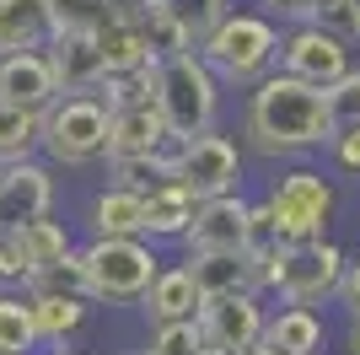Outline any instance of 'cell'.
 I'll return each mask as SVG.
<instances>
[{
  "label": "cell",
  "instance_id": "1",
  "mask_svg": "<svg viewBox=\"0 0 360 355\" xmlns=\"http://www.w3.org/2000/svg\"><path fill=\"white\" fill-rule=\"evenodd\" d=\"M333 135L323 87H307L285 70H269L264 81H253L248 97V140L264 156H290V151H312Z\"/></svg>",
  "mask_w": 360,
  "mask_h": 355
},
{
  "label": "cell",
  "instance_id": "2",
  "mask_svg": "<svg viewBox=\"0 0 360 355\" xmlns=\"http://www.w3.org/2000/svg\"><path fill=\"white\" fill-rule=\"evenodd\" d=\"M150 103H156V113H162L172 140H188V135L215 130L221 81L210 75V65L194 49H183V54L156 59V92H150Z\"/></svg>",
  "mask_w": 360,
  "mask_h": 355
},
{
  "label": "cell",
  "instance_id": "3",
  "mask_svg": "<svg viewBox=\"0 0 360 355\" xmlns=\"http://www.w3.org/2000/svg\"><path fill=\"white\" fill-rule=\"evenodd\" d=\"M205 65H210L215 81H237V87H253L274 70L280 59V32H274L269 16L253 11H226L221 22L210 27V38L194 49Z\"/></svg>",
  "mask_w": 360,
  "mask_h": 355
},
{
  "label": "cell",
  "instance_id": "4",
  "mask_svg": "<svg viewBox=\"0 0 360 355\" xmlns=\"http://www.w3.org/2000/svg\"><path fill=\"white\" fill-rule=\"evenodd\" d=\"M38 146L65 167H86L103 156L108 146V108L97 92H65L44 108V124H38Z\"/></svg>",
  "mask_w": 360,
  "mask_h": 355
},
{
  "label": "cell",
  "instance_id": "5",
  "mask_svg": "<svg viewBox=\"0 0 360 355\" xmlns=\"http://www.w3.org/2000/svg\"><path fill=\"white\" fill-rule=\"evenodd\" d=\"M162 259L140 242V237H97L81 253V275H86L91 301H140L146 285L156 280Z\"/></svg>",
  "mask_w": 360,
  "mask_h": 355
},
{
  "label": "cell",
  "instance_id": "6",
  "mask_svg": "<svg viewBox=\"0 0 360 355\" xmlns=\"http://www.w3.org/2000/svg\"><path fill=\"white\" fill-rule=\"evenodd\" d=\"M274 216V232H280V242H312V237L328 232V216H333V189L323 173H307V167H296V173L274 178L269 189V205H264Z\"/></svg>",
  "mask_w": 360,
  "mask_h": 355
},
{
  "label": "cell",
  "instance_id": "7",
  "mask_svg": "<svg viewBox=\"0 0 360 355\" xmlns=\"http://www.w3.org/2000/svg\"><path fill=\"white\" fill-rule=\"evenodd\" d=\"M339 275H345V253L333 248L328 237H312V242H290L274 264V291L285 307H312L323 296L339 291Z\"/></svg>",
  "mask_w": 360,
  "mask_h": 355
},
{
  "label": "cell",
  "instance_id": "8",
  "mask_svg": "<svg viewBox=\"0 0 360 355\" xmlns=\"http://www.w3.org/2000/svg\"><path fill=\"white\" fill-rule=\"evenodd\" d=\"M167 173H172V183H183V189L194 194V199H215V194H237L242 156H237V146H231L226 135L205 130V135L178 140V151H172Z\"/></svg>",
  "mask_w": 360,
  "mask_h": 355
},
{
  "label": "cell",
  "instance_id": "9",
  "mask_svg": "<svg viewBox=\"0 0 360 355\" xmlns=\"http://www.w3.org/2000/svg\"><path fill=\"white\" fill-rule=\"evenodd\" d=\"M264 318H269V312L258 307L253 291L210 296V301H199V312H194L199 334H205V350H215V355H248L264 340Z\"/></svg>",
  "mask_w": 360,
  "mask_h": 355
},
{
  "label": "cell",
  "instance_id": "10",
  "mask_svg": "<svg viewBox=\"0 0 360 355\" xmlns=\"http://www.w3.org/2000/svg\"><path fill=\"white\" fill-rule=\"evenodd\" d=\"M274 65H285V75H296L307 87H333V81L349 70V44L333 38V32H323V27H312V22H301L285 44H280V59H274Z\"/></svg>",
  "mask_w": 360,
  "mask_h": 355
},
{
  "label": "cell",
  "instance_id": "11",
  "mask_svg": "<svg viewBox=\"0 0 360 355\" xmlns=\"http://www.w3.org/2000/svg\"><path fill=\"white\" fill-rule=\"evenodd\" d=\"M178 140L167 135L156 103H135V108H113L108 113V162H146V156H172Z\"/></svg>",
  "mask_w": 360,
  "mask_h": 355
},
{
  "label": "cell",
  "instance_id": "12",
  "mask_svg": "<svg viewBox=\"0 0 360 355\" xmlns=\"http://www.w3.org/2000/svg\"><path fill=\"white\" fill-rule=\"evenodd\" d=\"M54 205V178L38 162H6L0 167V232H16V226L49 216Z\"/></svg>",
  "mask_w": 360,
  "mask_h": 355
},
{
  "label": "cell",
  "instance_id": "13",
  "mask_svg": "<svg viewBox=\"0 0 360 355\" xmlns=\"http://www.w3.org/2000/svg\"><path fill=\"white\" fill-rule=\"evenodd\" d=\"M183 242H188V253H237L248 242V199H237V194L199 199Z\"/></svg>",
  "mask_w": 360,
  "mask_h": 355
},
{
  "label": "cell",
  "instance_id": "14",
  "mask_svg": "<svg viewBox=\"0 0 360 355\" xmlns=\"http://www.w3.org/2000/svg\"><path fill=\"white\" fill-rule=\"evenodd\" d=\"M54 97H60V87H54V70H49L44 49L0 54V103L27 108V113H44Z\"/></svg>",
  "mask_w": 360,
  "mask_h": 355
},
{
  "label": "cell",
  "instance_id": "15",
  "mask_svg": "<svg viewBox=\"0 0 360 355\" xmlns=\"http://www.w3.org/2000/svg\"><path fill=\"white\" fill-rule=\"evenodd\" d=\"M49 70H54V87L65 92H97L108 81L103 70V54H97V38H86V32H54L44 49Z\"/></svg>",
  "mask_w": 360,
  "mask_h": 355
},
{
  "label": "cell",
  "instance_id": "16",
  "mask_svg": "<svg viewBox=\"0 0 360 355\" xmlns=\"http://www.w3.org/2000/svg\"><path fill=\"white\" fill-rule=\"evenodd\" d=\"M97 38V54H103V70L108 75H129V70H146V65H156L146 49V32H140V11H113L103 22V27L91 32Z\"/></svg>",
  "mask_w": 360,
  "mask_h": 355
},
{
  "label": "cell",
  "instance_id": "17",
  "mask_svg": "<svg viewBox=\"0 0 360 355\" xmlns=\"http://www.w3.org/2000/svg\"><path fill=\"white\" fill-rule=\"evenodd\" d=\"M194 194L183 189V183H172V173L162 178V183H150L146 194H140V232L150 237H183L188 232V221H194Z\"/></svg>",
  "mask_w": 360,
  "mask_h": 355
},
{
  "label": "cell",
  "instance_id": "18",
  "mask_svg": "<svg viewBox=\"0 0 360 355\" xmlns=\"http://www.w3.org/2000/svg\"><path fill=\"white\" fill-rule=\"evenodd\" d=\"M188 280H194L199 301H210V296H237V291H253V264H248V253H188ZM258 296V291H253Z\"/></svg>",
  "mask_w": 360,
  "mask_h": 355
},
{
  "label": "cell",
  "instance_id": "19",
  "mask_svg": "<svg viewBox=\"0 0 360 355\" xmlns=\"http://www.w3.org/2000/svg\"><path fill=\"white\" fill-rule=\"evenodd\" d=\"M54 38L49 27V0H0V54L44 49Z\"/></svg>",
  "mask_w": 360,
  "mask_h": 355
},
{
  "label": "cell",
  "instance_id": "20",
  "mask_svg": "<svg viewBox=\"0 0 360 355\" xmlns=\"http://www.w3.org/2000/svg\"><path fill=\"white\" fill-rule=\"evenodd\" d=\"M146 312H150V323H188L199 312V291L194 280H188V269H156V280L146 285Z\"/></svg>",
  "mask_w": 360,
  "mask_h": 355
},
{
  "label": "cell",
  "instance_id": "21",
  "mask_svg": "<svg viewBox=\"0 0 360 355\" xmlns=\"http://www.w3.org/2000/svg\"><path fill=\"white\" fill-rule=\"evenodd\" d=\"M264 344H274L280 355H317L323 350V318L312 307H280L274 318H264Z\"/></svg>",
  "mask_w": 360,
  "mask_h": 355
},
{
  "label": "cell",
  "instance_id": "22",
  "mask_svg": "<svg viewBox=\"0 0 360 355\" xmlns=\"http://www.w3.org/2000/svg\"><path fill=\"white\" fill-rule=\"evenodd\" d=\"M11 242H16V253H22L27 280H32V275H44L49 264H60L65 253H70V232H65L60 221H49V216H38V221H27V226H16Z\"/></svg>",
  "mask_w": 360,
  "mask_h": 355
},
{
  "label": "cell",
  "instance_id": "23",
  "mask_svg": "<svg viewBox=\"0 0 360 355\" xmlns=\"http://www.w3.org/2000/svg\"><path fill=\"white\" fill-rule=\"evenodd\" d=\"M146 6L162 16L188 49H199L205 38H210V27L226 16V0H146Z\"/></svg>",
  "mask_w": 360,
  "mask_h": 355
},
{
  "label": "cell",
  "instance_id": "24",
  "mask_svg": "<svg viewBox=\"0 0 360 355\" xmlns=\"http://www.w3.org/2000/svg\"><path fill=\"white\" fill-rule=\"evenodd\" d=\"M27 312H32V328L38 340H70L75 328L86 323V296H60V291H32L27 296Z\"/></svg>",
  "mask_w": 360,
  "mask_h": 355
},
{
  "label": "cell",
  "instance_id": "25",
  "mask_svg": "<svg viewBox=\"0 0 360 355\" xmlns=\"http://www.w3.org/2000/svg\"><path fill=\"white\" fill-rule=\"evenodd\" d=\"M91 232L97 237H146L140 232V189H103L91 199Z\"/></svg>",
  "mask_w": 360,
  "mask_h": 355
},
{
  "label": "cell",
  "instance_id": "26",
  "mask_svg": "<svg viewBox=\"0 0 360 355\" xmlns=\"http://www.w3.org/2000/svg\"><path fill=\"white\" fill-rule=\"evenodd\" d=\"M38 124H44V113L0 103V167L6 162H32V151H38Z\"/></svg>",
  "mask_w": 360,
  "mask_h": 355
},
{
  "label": "cell",
  "instance_id": "27",
  "mask_svg": "<svg viewBox=\"0 0 360 355\" xmlns=\"http://www.w3.org/2000/svg\"><path fill=\"white\" fill-rule=\"evenodd\" d=\"M119 11V0H49V27L54 32H97L108 16Z\"/></svg>",
  "mask_w": 360,
  "mask_h": 355
},
{
  "label": "cell",
  "instance_id": "28",
  "mask_svg": "<svg viewBox=\"0 0 360 355\" xmlns=\"http://www.w3.org/2000/svg\"><path fill=\"white\" fill-rule=\"evenodd\" d=\"M38 344V328H32V312L22 296H0V355H27Z\"/></svg>",
  "mask_w": 360,
  "mask_h": 355
},
{
  "label": "cell",
  "instance_id": "29",
  "mask_svg": "<svg viewBox=\"0 0 360 355\" xmlns=\"http://www.w3.org/2000/svg\"><path fill=\"white\" fill-rule=\"evenodd\" d=\"M323 103H328V124H333V130L360 124V70H355V65H349L333 87H323Z\"/></svg>",
  "mask_w": 360,
  "mask_h": 355
},
{
  "label": "cell",
  "instance_id": "30",
  "mask_svg": "<svg viewBox=\"0 0 360 355\" xmlns=\"http://www.w3.org/2000/svg\"><path fill=\"white\" fill-rule=\"evenodd\" d=\"M32 291H60V296H86V275H81V253H65V259H60V264H49L44 269V275H32ZM86 301H91V296H86Z\"/></svg>",
  "mask_w": 360,
  "mask_h": 355
},
{
  "label": "cell",
  "instance_id": "31",
  "mask_svg": "<svg viewBox=\"0 0 360 355\" xmlns=\"http://www.w3.org/2000/svg\"><path fill=\"white\" fill-rule=\"evenodd\" d=\"M150 355H205V334H199L194 318H188V323H156Z\"/></svg>",
  "mask_w": 360,
  "mask_h": 355
},
{
  "label": "cell",
  "instance_id": "32",
  "mask_svg": "<svg viewBox=\"0 0 360 355\" xmlns=\"http://www.w3.org/2000/svg\"><path fill=\"white\" fill-rule=\"evenodd\" d=\"M333 156H339V167L345 173H360V124H349V130H333L328 135Z\"/></svg>",
  "mask_w": 360,
  "mask_h": 355
},
{
  "label": "cell",
  "instance_id": "33",
  "mask_svg": "<svg viewBox=\"0 0 360 355\" xmlns=\"http://www.w3.org/2000/svg\"><path fill=\"white\" fill-rule=\"evenodd\" d=\"M0 280H27V269H22V253H16L11 232H0Z\"/></svg>",
  "mask_w": 360,
  "mask_h": 355
},
{
  "label": "cell",
  "instance_id": "34",
  "mask_svg": "<svg viewBox=\"0 0 360 355\" xmlns=\"http://www.w3.org/2000/svg\"><path fill=\"white\" fill-rule=\"evenodd\" d=\"M339 296H345L349 318H360V259H355V264L345 259V275H339Z\"/></svg>",
  "mask_w": 360,
  "mask_h": 355
},
{
  "label": "cell",
  "instance_id": "35",
  "mask_svg": "<svg viewBox=\"0 0 360 355\" xmlns=\"http://www.w3.org/2000/svg\"><path fill=\"white\" fill-rule=\"evenodd\" d=\"M264 11H274V16H307L312 11V0H258Z\"/></svg>",
  "mask_w": 360,
  "mask_h": 355
},
{
  "label": "cell",
  "instance_id": "36",
  "mask_svg": "<svg viewBox=\"0 0 360 355\" xmlns=\"http://www.w3.org/2000/svg\"><path fill=\"white\" fill-rule=\"evenodd\" d=\"M349 355H360V318L349 323Z\"/></svg>",
  "mask_w": 360,
  "mask_h": 355
},
{
  "label": "cell",
  "instance_id": "37",
  "mask_svg": "<svg viewBox=\"0 0 360 355\" xmlns=\"http://www.w3.org/2000/svg\"><path fill=\"white\" fill-rule=\"evenodd\" d=\"M248 355H280V350H274V344H264V340H258V344H253V350H248Z\"/></svg>",
  "mask_w": 360,
  "mask_h": 355
},
{
  "label": "cell",
  "instance_id": "38",
  "mask_svg": "<svg viewBox=\"0 0 360 355\" xmlns=\"http://www.w3.org/2000/svg\"><path fill=\"white\" fill-rule=\"evenodd\" d=\"M349 6V16H355V38H360V0H345Z\"/></svg>",
  "mask_w": 360,
  "mask_h": 355
},
{
  "label": "cell",
  "instance_id": "39",
  "mask_svg": "<svg viewBox=\"0 0 360 355\" xmlns=\"http://www.w3.org/2000/svg\"><path fill=\"white\" fill-rule=\"evenodd\" d=\"M140 6H146V0H140Z\"/></svg>",
  "mask_w": 360,
  "mask_h": 355
}]
</instances>
